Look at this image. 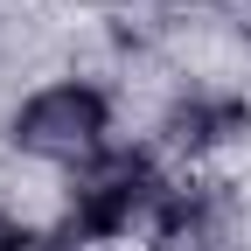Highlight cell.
Returning a JSON list of instances; mask_svg holds the SVG:
<instances>
[{
  "instance_id": "obj_1",
  "label": "cell",
  "mask_w": 251,
  "mask_h": 251,
  "mask_svg": "<svg viewBox=\"0 0 251 251\" xmlns=\"http://www.w3.org/2000/svg\"><path fill=\"white\" fill-rule=\"evenodd\" d=\"M161 188H168V181L153 175L147 153H133V147H105L98 161H84L77 181H70V237H84V244H112V237H126L133 224H147V216H153Z\"/></svg>"
},
{
  "instance_id": "obj_2",
  "label": "cell",
  "mask_w": 251,
  "mask_h": 251,
  "mask_svg": "<svg viewBox=\"0 0 251 251\" xmlns=\"http://www.w3.org/2000/svg\"><path fill=\"white\" fill-rule=\"evenodd\" d=\"M14 147L35 153V161H63V168H84L112 147V98L98 84H42L35 98L14 112Z\"/></svg>"
},
{
  "instance_id": "obj_3",
  "label": "cell",
  "mask_w": 251,
  "mask_h": 251,
  "mask_svg": "<svg viewBox=\"0 0 251 251\" xmlns=\"http://www.w3.org/2000/svg\"><path fill=\"white\" fill-rule=\"evenodd\" d=\"M244 133H251V105L230 98V91H188L161 119V140L175 153H216V147H230Z\"/></svg>"
},
{
  "instance_id": "obj_4",
  "label": "cell",
  "mask_w": 251,
  "mask_h": 251,
  "mask_svg": "<svg viewBox=\"0 0 251 251\" xmlns=\"http://www.w3.org/2000/svg\"><path fill=\"white\" fill-rule=\"evenodd\" d=\"M216 216H224V196H216V181H168L161 202H153L147 230L161 251H181V244H202L216 230Z\"/></svg>"
},
{
  "instance_id": "obj_5",
  "label": "cell",
  "mask_w": 251,
  "mask_h": 251,
  "mask_svg": "<svg viewBox=\"0 0 251 251\" xmlns=\"http://www.w3.org/2000/svg\"><path fill=\"white\" fill-rule=\"evenodd\" d=\"M28 237H35V230H21V224H14V216H7V209H0V251H28Z\"/></svg>"
}]
</instances>
